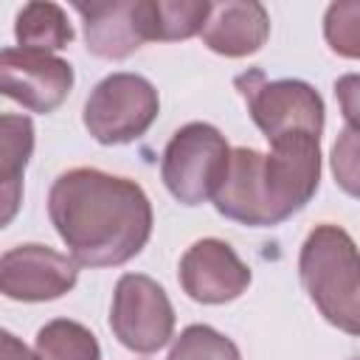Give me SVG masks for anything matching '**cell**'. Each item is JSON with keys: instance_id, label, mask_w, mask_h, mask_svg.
<instances>
[{"instance_id": "cell-15", "label": "cell", "mask_w": 360, "mask_h": 360, "mask_svg": "<svg viewBox=\"0 0 360 360\" xmlns=\"http://www.w3.org/2000/svg\"><path fill=\"white\" fill-rule=\"evenodd\" d=\"M34 354L37 360H101V346L84 323L70 318H53L39 326Z\"/></svg>"}, {"instance_id": "cell-21", "label": "cell", "mask_w": 360, "mask_h": 360, "mask_svg": "<svg viewBox=\"0 0 360 360\" xmlns=\"http://www.w3.org/2000/svg\"><path fill=\"white\" fill-rule=\"evenodd\" d=\"M0 360H37V354L14 332L0 326Z\"/></svg>"}, {"instance_id": "cell-17", "label": "cell", "mask_w": 360, "mask_h": 360, "mask_svg": "<svg viewBox=\"0 0 360 360\" xmlns=\"http://www.w3.org/2000/svg\"><path fill=\"white\" fill-rule=\"evenodd\" d=\"M166 360H242V354L228 335L208 323H191L174 338Z\"/></svg>"}, {"instance_id": "cell-7", "label": "cell", "mask_w": 360, "mask_h": 360, "mask_svg": "<svg viewBox=\"0 0 360 360\" xmlns=\"http://www.w3.org/2000/svg\"><path fill=\"white\" fill-rule=\"evenodd\" d=\"M110 329L135 354L160 352L174 335V307L166 290L143 273H124L115 281Z\"/></svg>"}, {"instance_id": "cell-13", "label": "cell", "mask_w": 360, "mask_h": 360, "mask_svg": "<svg viewBox=\"0 0 360 360\" xmlns=\"http://www.w3.org/2000/svg\"><path fill=\"white\" fill-rule=\"evenodd\" d=\"M211 11L208 0H141V31L146 42H180L200 34Z\"/></svg>"}, {"instance_id": "cell-9", "label": "cell", "mask_w": 360, "mask_h": 360, "mask_svg": "<svg viewBox=\"0 0 360 360\" xmlns=\"http://www.w3.org/2000/svg\"><path fill=\"white\" fill-rule=\"evenodd\" d=\"M79 281V264L39 242L17 245L0 253V295L39 304L68 295Z\"/></svg>"}, {"instance_id": "cell-10", "label": "cell", "mask_w": 360, "mask_h": 360, "mask_svg": "<svg viewBox=\"0 0 360 360\" xmlns=\"http://www.w3.org/2000/svg\"><path fill=\"white\" fill-rule=\"evenodd\" d=\"M177 278L191 301L228 304L250 287L253 273L225 239L205 236L186 248V253L180 256Z\"/></svg>"}, {"instance_id": "cell-19", "label": "cell", "mask_w": 360, "mask_h": 360, "mask_svg": "<svg viewBox=\"0 0 360 360\" xmlns=\"http://www.w3.org/2000/svg\"><path fill=\"white\" fill-rule=\"evenodd\" d=\"M340 135L343 138L332 149V169H335V177L340 180V186L354 197L357 194V129L346 124V129Z\"/></svg>"}, {"instance_id": "cell-22", "label": "cell", "mask_w": 360, "mask_h": 360, "mask_svg": "<svg viewBox=\"0 0 360 360\" xmlns=\"http://www.w3.org/2000/svg\"><path fill=\"white\" fill-rule=\"evenodd\" d=\"M354 84H357L354 76H346V79H340V82L335 84V90H338L340 96H346V101H343V115H346V124H349V127H354V112H357V107H354Z\"/></svg>"}, {"instance_id": "cell-12", "label": "cell", "mask_w": 360, "mask_h": 360, "mask_svg": "<svg viewBox=\"0 0 360 360\" xmlns=\"http://www.w3.org/2000/svg\"><path fill=\"white\" fill-rule=\"evenodd\" d=\"M202 45L219 56L242 59L256 53L270 37V14L256 0L211 3V11L200 28Z\"/></svg>"}, {"instance_id": "cell-5", "label": "cell", "mask_w": 360, "mask_h": 360, "mask_svg": "<svg viewBox=\"0 0 360 360\" xmlns=\"http://www.w3.org/2000/svg\"><path fill=\"white\" fill-rule=\"evenodd\" d=\"M160 112V96L155 84L141 73L104 76L84 101V129L101 146L132 143L155 124Z\"/></svg>"}, {"instance_id": "cell-8", "label": "cell", "mask_w": 360, "mask_h": 360, "mask_svg": "<svg viewBox=\"0 0 360 360\" xmlns=\"http://www.w3.org/2000/svg\"><path fill=\"white\" fill-rule=\"evenodd\" d=\"M76 82L73 65L56 53L0 48V96L48 115L65 104Z\"/></svg>"}, {"instance_id": "cell-3", "label": "cell", "mask_w": 360, "mask_h": 360, "mask_svg": "<svg viewBox=\"0 0 360 360\" xmlns=\"http://www.w3.org/2000/svg\"><path fill=\"white\" fill-rule=\"evenodd\" d=\"M357 245L335 222L315 225L298 250V278L318 312L346 335L360 332Z\"/></svg>"}, {"instance_id": "cell-1", "label": "cell", "mask_w": 360, "mask_h": 360, "mask_svg": "<svg viewBox=\"0 0 360 360\" xmlns=\"http://www.w3.org/2000/svg\"><path fill=\"white\" fill-rule=\"evenodd\" d=\"M48 217L79 267L127 264L146 248L155 225L141 183L93 166L68 169L51 183Z\"/></svg>"}, {"instance_id": "cell-2", "label": "cell", "mask_w": 360, "mask_h": 360, "mask_svg": "<svg viewBox=\"0 0 360 360\" xmlns=\"http://www.w3.org/2000/svg\"><path fill=\"white\" fill-rule=\"evenodd\" d=\"M321 186V138L287 135L270 143V152L253 146L231 149L228 172L214 208L239 225L270 228L298 214Z\"/></svg>"}, {"instance_id": "cell-4", "label": "cell", "mask_w": 360, "mask_h": 360, "mask_svg": "<svg viewBox=\"0 0 360 360\" xmlns=\"http://www.w3.org/2000/svg\"><path fill=\"white\" fill-rule=\"evenodd\" d=\"M231 146L225 135L205 121L183 124L166 143L160 158V180L183 205L208 202L225 180Z\"/></svg>"}, {"instance_id": "cell-6", "label": "cell", "mask_w": 360, "mask_h": 360, "mask_svg": "<svg viewBox=\"0 0 360 360\" xmlns=\"http://www.w3.org/2000/svg\"><path fill=\"white\" fill-rule=\"evenodd\" d=\"M248 115L262 129L267 143L287 135H323L326 107L321 93L301 79H264L262 70L236 76Z\"/></svg>"}, {"instance_id": "cell-11", "label": "cell", "mask_w": 360, "mask_h": 360, "mask_svg": "<svg viewBox=\"0 0 360 360\" xmlns=\"http://www.w3.org/2000/svg\"><path fill=\"white\" fill-rule=\"evenodd\" d=\"M82 17L84 45L98 59H127L146 39L141 31V0H104V3H73Z\"/></svg>"}, {"instance_id": "cell-14", "label": "cell", "mask_w": 360, "mask_h": 360, "mask_svg": "<svg viewBox=\"0 0 360 360\" xmlns=\"http://www.w3.org/2000/svg\"><path fill=\"white\" fill-rule=\"evenodd\" d=\"M14 39L17 48L53 53L70 45L73 28L68 14L56 3H25L14 20Z\"/></svg>"}, {"instance_id": "cell-20", "label": "cell", "mask_w": 360, "mask_h": 360, "mask_svg": "<svg viewBox=\"0 0 360 360\" xmlns=\"http://www.w3.org/2000/svg\"><path fill=\"white\" fill-rule=\"evenodd\" d=\"M20 205H22V183L0 186V231L14 222V217L20 214Z\"/></svg>"}, {"instance_id": "cell-18", "label": "cell", "mask_w": 360, "mask_h": 360, "mask_svg": "<svg viewBox=\"0 0 360 360\" xmlns=\"http://www.w3.org/2000/svg\"><path fill=\"white\" fill-rule=\"evenodd\" d=\"M357 17H360L357 3H332L326 8V20H323V37H326L329 48L340 56H349V59H354L360 53Z\"/></svg>"}, {"instance_id": "cell-16", "label": "cell", "mask_w": 360, "mask_h": 360, "mask_svg": "<svg viewBox=\"0 0 360 360\" xmlns=\"http://www.w3.org/2000/svg\"><path fill=\"white\" fill-rule=\"evenodd\" d=\"M34 121L22 112H0V186L22 183L34 155Z\"/></svg>"}]
</instances>
